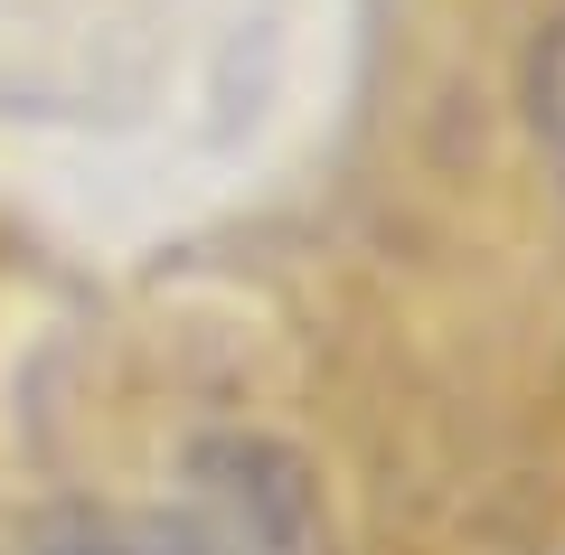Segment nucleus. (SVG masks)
Listing matches in <instances>:
<instances>
[{
    "mask_svg": "<svg viewBox=\"0 0 565 555\" xmlns=\"http://www.w3.org/2000/svg\"><path fill=\"white\" fill-rule=\"evenodd\" d=\"M10 555H321V509L282 442L217 434L180 461L161 499L57 509L10 536Z\"/></svg>",
    "mask_w": 565,
    "mask_h": 555,
    "instance_id": "1",
    "label": "nucleus"
},
{
    "mask_svg": "<svg viewBox=\"0 0 565 555\" xmlns=\"http://www.w3.org/2000/svg\"><path fill=\"white\" fill-rule=\"evenodd\" d=\"M527 122H537V141H546V160L565 170V29L527 57Z\"/></svg>",
    "mask_w": 565,
    "mask_h": 555,
    "instance_id": "2",
    "label": "nucleus"
}]
</instances>
